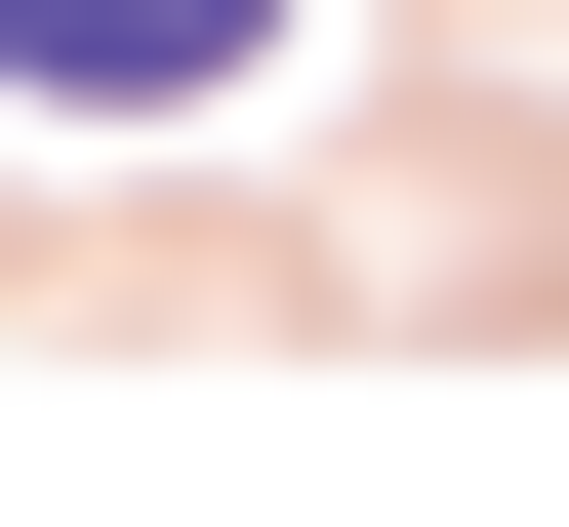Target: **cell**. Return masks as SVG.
Masks as SVG:
<instances>
[{
	"mask_svg": "<svg viewBox=\"0 0 569 527\" xmlns=\"http://www.w3.org/2000/svg\"><path fill=\"white\" fill-rule=\"evenodd\" d=\"M244 41H284V0H0V82H41V122H203Z\"/></svg>",
	"mask_w": 569,
	"mask_h": 527,
	"instance_id": "6da1fadb",
	"label": "cell"
}]
</instances>
